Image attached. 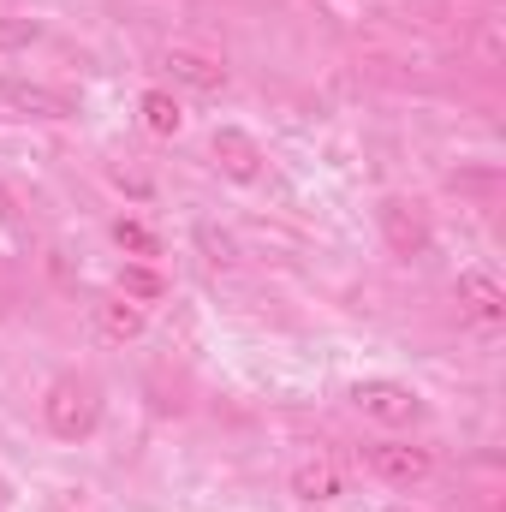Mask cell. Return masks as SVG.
Instances as JSON below:
<instances>
[{
	"mask_svg": "<svg viewBox=\"0 0 506 512\" xmlns=\"http://www.w3.org/2000/svg\"><path fill=\"white\" fill-rule=\"evenodd\" d=\"M376 221H381V233H387V245L399 256H423L429 251V221L417 215V203H405V197H387L376 209Z\"/></svg>",
	"mask_w": 506,
	"mask_h": 512,
	"instance_id": "277c9868",
	"label": "cell"
},
{
	"mask_svg": "<svg viewBox=\"0 0 506 512\" xmlns=\"http://www.w3.org/2000/svg\"><path fill=\"white\" fill-rule=\"evenodd\" d=\"M120 292H126V298H161L167 286H161L155 268H126V274H120Z\"/></svg>",
	"mask_w": 506,
	"mask_h": 512,
	"instance_id": "4fadbf2b",
	"label": "cell"
},
{
	"mask_svg": "<svg viewBox=\"0 0 506 512\" xmlns=\"http://www.w3.org/2000/svg\"><path fill=\"white\" fill-rule=\"evenodd\" d=\"M42 423H48L60 441H84V435H96V423H102V399H96V387L54 382L48 387V399H42Z\"/></svg>",
	"mask_w": 506,
	"mask_h": 512,
	"instance_id": "6da1fadb",
	"label": "cell"
},
{
	"mask_svg": "<svg viewBox=\"0 0 506 512\" xmlns=\"http://www.w3.org/2000/svg\"><path fill=\"white\" fill-rule=\"evenodd\" d=\"M0 227H12V197L0 191Z\"/></svg>",
	"mask_w": 506,
	"mask_h": 512,
	"instance_id": "2e32d148",
	"label": "cell"
},
{
	"mask_svg": "<svg viewBox=\"0 0 506 512\" xmlns=\"http://www.w3.org/2000/svg\"><path fill=\"white\" fill-rule=\"evenodd\" d=\"M292 495H298V501H310V507H328V501H340V495H346V477H340V465H334V459H304V465L292 471Z\"/></svg>",
	"mask_w": 506,
	"mask_h": 512,
	"instance_id": "30bf717a",
	"label": "cell"
},
{
	"mask_svg": "<svg viewBox=\"0 0 506 512\" xmlns=\"http://www.w3.org/2000/svg\"><path fill=\"white\" fill-rule=\"evenodd\" d=\"M0 102L18 108V114H36V120H72V96L48 90V84H18V78H0Z\"/></svg>",
	"mask_w": 506,
	"mask_h": 512,
	"instance_id": "9c48e42d",
	"label": "cell"
},
{
	"mask_svg": "<svg viewBox=\"0 0 506 512\" xmlns=\"http://www.w3.org/2000/svg\"><path fill=\"white\" fill-rule=\"evenodd\" d=\"M393 512H405V507H393Z\"/></svg>",
	"mask_w": 506,
	"mask_h": 512,
	"instance_id": "e0dca14e",
	"label": "cell"
},
{
	"mask_svg": "<svg viewBox=\"0 0 506 512\" xmlns=\"http://www.w3.org/2000/svg\"><path fill=\"white\" fill-rule=\"evenodd\" d=\"M30 42H36V24H30V18H0V54L30 48Z\"/></svg>",
	"mask_w": 506,
	"mask_h": 512,
	"instance_id": "9a60e30c",
	"label": "cell"
},
{
	"mask_svg": "<svg viewBox=\"0 0 506 512\" xmlns=\"http://www.w3.org/2000/svg\"><path fill=\"white\" fill-rule=\"evenodd\" d=\"M137 108H143V126L155 131V137H173V131L185 126V114H179V102H173L167 90H149Z\"/></svg>",
	"mask_w": 506,
	"mask_h": 512,
	"instance_id": "8fae6325",
	"label": "cell"
},
{
	"mask_svg": "<svg viewBox=\"0 0 506 512\" xmlns=\"http://www.w3.org/2000/svg\"><path fill=\"white\" fill-rule=\"evenodd\" d=\"M114 239L126 245V251H137V256H155L161 245H155V233L143 227V221H114Z\"/></svg>",
	"mask_w": 506,
	"mask_h": 512,
	"instance_id": "5bb4252c",
	"label": "cell"
},
{
	"mask_svg": "<svg viewBox=\"0 0 506 512\" xmlns=\"http://www.w3.org/2000/svg\"><path fill=\"white\" fill-rule=\"evenodd\" d=\"M161 66L173 72V84H185V90H197V96L227 90V66H221L215 54H197V48H167V60H161Z\"/></svg>",
	"mask_w": 506,
	"mask_h": 512,
	"instance_id": "52a82bcc",
	"label": "cell"
},
{
	"mask_svg": "<svg viewBox=\"0 0 506 512\" xmlns=\"http://www.w3.org/2000/svg\"><path fill=\"white\" fill-rule=\"evenodd\" d=\"M197 245L209 251V262H215V268H233V262H239V245H233L227 233H215V227H197Z\"/></svg>",
	"mask_w": 506,
	"mask_h": 512,
	"instance_id": "7c38bea8",
	"label": "cell"
},
{
	"mask_svg": "<svg viewBox=\"0 0 506 512\" xmlns=\"http://www.w3.org/2000/svg\"><path fill=\"white\" fill-rule=\"evenodd\" d=\"M352 405H358L370 423H381V429H405V423L423 417V399L405 382H393V376H364V382H352Z\"/></svg>",
	"mask_w": 506,
	"mask_h": 512,
	"instance_id": "7a4b0ae2",
	"label": "cell"
},
{
	"mask_svg": "<svg viewBox=\"0 0 506 512\" xmlns=\"http://www.w3.org/2000/svg\"><path fill=\"white\" fill-rule=\"evenodd\" d=\"M370 471H376L381 483H393V489H411V483H423V477L435 471V459H429L423 447L387 441V447H370Z\"/></svg>",
	"mask_w": 506,
	"mask_h": 512,
	"instance_id": "5b68a950",
	"label": "cell"
},
{
	"mask_svg": "<svg viewBox=\"0 0 506 512\" xmlns=\"http://www.w3.org/2000/svg\"><path fill=\"white\" fill-rule=\"evenodd\" d=\"M209 155H215V167H221L233 185H256V179H262V149H256L251 131L215 126V137H209Z\"/></svg>",
	"mask_w": 506,
	"mask_h": 512,
	"instance_id": "3957f363",
	"label": "cell"
},
{
	"mask_svg": "<svg viewBox=\"0 0 506 512\" xmlns=\"http://www.w3.org/2000/svg\"><path fill=\"white\" fill-rule=\"evenodd\" d=\"M90 322H96V334L102 340H137L143 328H149V316H143V304L137 298H126V292H108V298H96L90 304Z\"/></svg>",
	"mask_w": 506,
	"mask_h": 512,
	"instance_id": "ba28073f",
	"label": "cell"
},
{
	"mask_svg": "<svg viewBox=\"0 0 506 512\" xmlns=\"http://www.w3.org/2000/svg\"><path fill=\"white\" fill-rule=\"evenodd\" d=\"M459 310H465L471 322L495 328V322H506V286L495 274H483V268H465V274H459Z\"/></svg>",
	"mask_w": 506,
	"mask_h": 512,
	"instance_id": "8992f818",
	"label": "cell"
}]
</instances>
